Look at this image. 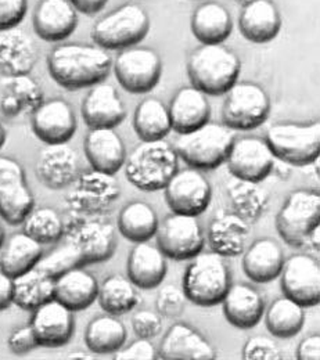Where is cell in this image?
I'll return each instance as SVG.
<instances>
[{
    "label": "cell",
    "instance_id": "obj_1",
    "mask_svg": "<svg viewBox=\"0 0 320 360\" xmlns=\"http://www.w3.org/2000/svg\"><path fill=\"white\" fill-rule=\"evenodd\" d=\"M113 68L110 54L100 46L64 44L47 56V70L53 81L68 90L91 88L103 82Z\"/></svg>",
    "mask_w": 320,
    "mask_h": 360
},
{
    "label": "cell",
    "instance_id": "obj_2",
    "mask_svg": "<svg viewBox=\"0 0 320 360\" xmlns=\"http://www.w3.org/2000/svg\"><path fill=\"white\" fill-rule=\"evenodd\" d=\"M241 63L238 56L222 44L201 45L187 61L191 86L207 96H222L238 79Z\"/></svg>",
    "mask_w": 320,
    "mask_h": 360
},
{
    "label": "cell",
    "instance_id": "obj_3",
    "mask_svg": "<svg viewBox=\"0 0 320 360\" xmlns=\"http://www.w3.org/2000/svg\"><path fill=\"white\" fill-rule=\"evenodd\" d=\"M125 178L141 191L164 190L179 169V157L165 140L141 141L127 155Z\"/></svg>",
    "mask_w": 320,
    "mask_h": 360
},
{
    "label": "cell",
    "instance_id": "obj_4",
    "mask_svg": "<svg viewBox=\"0 0 320 360\" xmlns=\"http://www.w3.org/2000/svg\"><path fill=\"white\" fill-rule=\"evenodd\" d=\"M231 284L226 258L211 251L200 252L184 270L182 290L187 301L198 307H215L222 302Z\"/></svg>",
    "mask_w": 320,
    "mask_h": 360
},
{
    "label": "cell",
    "instance_id": "obj_5",
    "mask_svg": "<svg viewBox=\"0 0 320 360\" xmlns=\"http://www.w3.org/2000/svg\"><path fill=\"white\" fill-rule=\"evenodd\" d=\"M233 140L234 135L226 125L208 121L191 132L179 135L174 148L188 167L211 171L225 164Z\"/></svg>",
    "mask_w": 320,
    "mask_h": 360
},
{
    "label": "cell",
    "instance_id": "obj_6",
    "mask_svg": "<svg viewBox=\"0 0 320 360\" xmlns=\"http://www.w3.org/2000/svg\"><path fill=\"white\" fill-rule=\"evenodd\" d=\"M63 237L77 251L82 265L104 262L114 255L117 248L115 227L101 214H74L65 224Z\"/></svg>",
    "mask_w": 320,
    "mask_h": 360
},
{
    "label": "cell",
    "instance_id": "obj_7",
    "mask_svg": "<svg viewBox=\"0 0 320 360\" xmlns=\"http://www.w3.org/2000/svg\"><path fill=\"white\" fill-rule=\"evenodd\" d=\"M320 194L312 188L291 191L276 217L280 237L291 247L300 248L309 243L312 233L319 229Z\"/></svg>",
    "mask_w": 320,
    "mask_h": 360
},
{
    "label": "cell",
    "instance_id": "obj_8",
    "mask_svg": "<svg viewBox=\"0 0 320 360\" xmlns=\"http://www.w3.org/2000/svg\"><path fill=\"white\" fill-rule=\"evenodd\" d=\"M150 30L147 11L135 3L124 4L100 18L91 30V39L104 50H124L140 44Z\"/></svg>",
    "mask_w": 320,
    "mask_h": 360
},
{
    "label": "cell",
    "instance_id": "obj_9",
    "mask_svg": "<svg viewBox=\"0 0 320 360\" xmlns=\"http://www.w3.org/2000/svg\"><path fill=\"white\" fill-rule=\"evenodd\" d=\"M265 140L274 158L288 165L307 167L319 160V121L312 124H274L268 129Z\"/></svg>",
    "mask_w": 320,
    "mask_h": 360
},
{
    "label": "cell",
    "instance_id": "obj_10",
    "mask_svg": "<svg viewBox=\"0 0 320 360\" xmlns=\"http://www.w3.org/2000/svg\"><path fill=\"white\" fill-rule=\"evenodd\" d=\"M222 107L224 125L231 131H251L261 127L271 114L267 90L252 82H236L225 93Z\"/></svg>",
    "mask_w": 320,
    "mask_h": 360
},
{
    "label": "cell",
    "instance_id": "obj_11",
    "mask_svg": "<svg viewBox=\"0 0 320 360\" xmlns=\"http://www.w3.org/2000/svg\"><path fill=\"white\" fill-rule=\"evenodd\" d=\"M65 204L78 215H97L107 211L120 197L121 188L114 175L91 169L79 172L70 186Z\"/></svg>",
    "mask_w": 320,
    "mask_h": 360
},
{
    "label": "cell",
    "instance_id": "obj_12",
    "mask_svg": "<svg viewBox=\"0 0 320 360\" xmlns=\"http://www.w3.org/2000/svg\"><path fill=\"white\" fill-rule=\"evenodd\" d=\"M118 84L129 93L144 94L154 89L162 75V61L157 51L148 47L121 50L114 61Z\"/></svg>",
    "mask_w": 320,
    "mask_h": 360
},
{
    "label": "cell",
    "instance_id": "obj_13",
    "mask_svg": "<svg viewBox=\"0 0 320 360\" xmlns=\"http://www.w3.org/2000/svg\"><path fill=\"white\" fill-rule=\"evenodd\" d=\"M155 237L161 252L175 261L194 258L204 250L205 244V236L197 217L175 212L158 224Z\"/></svg>",
    "mask_w": 320,
    "mask_h": 360
},
{
    "label": "cell",
    "instance_id": "obj_14",
    "mask_svg": "<svg viewBox=\"0 0 320 360\" xmlns=\"http://www.w3.org/2000/svg\"><path fill=\"white\" fill-rule=\"evenodd\" d=\"M35 207V197L23 165L0 155V217L8 225H21Z\"/></svg>",
    "mask_w": 320,
    "mask_h": 360
},
{
    "label": "cell",
    "instance_id": "obj_15",
    "mask_svg": "<svg viewBox=\"0 0 320 360\" xmlns=\"http://www.w3.org/2000/svg\"><path fill=\"white\" fill-rule=\"evenodd\" d=\"M274 160L265 139L245 136L234 137L225 162L234 179L261 183L274 172Z\"/></svg>",
    "mask_w": 320,
    "mask_h": 360
},
{
    "label": "cell",
    "instance_id": "obj_16",
    "mask_svg": "<svg viewBox=\"0 0 320 360\" xmlns=\"http://www.w3.org/2000/svg\"><path fill=\"white\" fill-rule=\"evenodd\" d=\"M164 191L172 212L191 217L204 214L212 198L210 181L196 168L178 169L164 187Z\"/></svg>",
    "mask_w": 320,
    "mask_h": 360
},
{
    "label": "cell",
    "instance_id": "obj_17",
    "mask_svg": "<svg viewBox=\"0 0 320 360\" xmlns=\"http://www.w3.org/2000/svg\"><path fill=\"white\" fill-rule=\"evenodd\" d=\"M279 277L284 297L304 308L319 304L320 266L314 257L305 254L290 257L284 261Z\"/></svg>",
    "mask_w": 320,
    "mask_h": 360
},
{
    "label": "cell",
    "instance_id": "obj_18",
    "mask_svg": "<svg viewBox=\"0 0 320 360\" xmlns=\"http://www.w3.org/2000/svg\"><path fill=\"white\" fill-rule=\"evenodd\" d=\"M35 136L45 144L68 143L77 132V117L72 105L64 98L44 100L31 114Z\"/></svg>",
    "mask_w": 320,
    "mask_h": 360
},
{
    "label": "cell",
    "instance_id": "obj_19",
    "mask_svg": "<svg viewBox=\"0 0 320 360\" xmlns=\"http://www.w3.org/2000/svg\"><path fill=\"white\" fill-rule=\"evenodd\" d=\"M30 326L35 333L39 347H64L74 335V312L56 298H51L32 311Z\"/></svg>",
    "mask_w": 320,
    "mask_h": 360
},
{
    "label": "cell",
    "instance_id": "obj_20",
    "mask_svg": "<svg viewBox=\"0 0 320 360\" xmlns=\"http://www.w3.org/2000/svg\"><path fill=\"white\" fill-rule=\"evenodd\" d=\"M35 171L47 188L63 190L70 187L81 172L78 154L67 143L46 144L38 155Z\"/></svg>",
    "mask_w": 320,
    "mask_h": 360
},
{
    "label": "cell",
    "instance_id": "obj_21",
    "mask_svg": "<svg viewBox=\"0 0 320 360\" xmlns=\"http://www.w3.org/2000/svg\"><path fill=\"white\" fill-rule=\"evenodd\" d=\"M158 355L164 360H214L218 356L214 345L187 323H175L168 328Z\"/></svg>",
    "mask_w": 320,
    "mask_h": 360
},
{
    "label": "cell",
    "instance_id": "obj_22",
    "mask_svg": "<svg viewBox=\"0 0 320 360\" xmlns=\"http://www.w3.org/2000/svg\"><path fill=\"white\" fill-rule=\"evenodd\" d=\"M78 27V11L70 0H41L34 13V31L46 42H63Z\"/></svg>",
    "mask_w": 320,
    "mask_h": 360
},
{
    "label": "cell",
    "instance_id": "obj_23",
    "mask_svg": "<svg viewBox=\"0 0 320 360\" xmlns=\"http://www.w3.org/2000/svg\"><path fill=\"white\" fill-rule=\"evenodd\" d=\"M127 108L113 85L96 84L82 101V118L93 128H117L124 122Z\"/></svg>",
    "mask_w": 320,
    "mask_h": 360
},
{
    "label": "cell",
    "instance_id": "obj_24",
    "mask_svg": "<svg viewBox=\"0 0 320 360\" xmlns=\"http://www.w3.org/2000/svg\"><path fill=\"white\" fill-rule=\"evenodd\" d=\"M238 28L241 35L257 45L272 42L281 30V15L274 0H250L244 3Z\"/></svg>",
    "mask_w": 320,
    "mask_h": 360
},
{
    "label": "cell",
    "instance_id": "obj_25",
    "mask_svg": "<svg viewBox=\"0 0 320 360\" xmlns=\"http://www.w3.org/2000/svg\"><path fill=\"white\" fill-rule=\"evenodd\" d=\"M85 155L91 169L115 175L125 164L127 148L114 128H93L85 137Z\"/></svg>",
    "mask_w": 320,
    "mask_h": 360
},
{
    "label": "cell",
    "instance_id": "obj_26",
    "mask_svg": "<svg viewBox=\"0 0 320 360\" xmlns=\"http://www.w3.org/2000/svg\"><path fill=\"white\" fill-rule=\"evenodd\" d=\"M38 61L32 38L18 27L0 31V74L4 77L30 74Z\"/></svg>",
    "mask_w": 320,
    "mask_h": 360
},
{
    "label": "cell",
    "instance_id": "obj_27",
    "mask_svg": "<svg viewBox=\"0 0 320 360\" xmlns=\"http://www.w3.org/2000/svg\"><path fill=\"white\" fill-rule=\"evenodd\" d=\"M250 224L234 212L221 211L208 226L207 240L211 250L224 258L243 255L248 245Z\"/></svg>",
    "mask_w": 320,
    "mask_h": 360
},
{
    "label": "cell",
    "instance_id": "obj_28",
    "mask_svg": "<svg viewBox=\"0 0 320 360\" xmlns=\"http://www.w3.org/2000/svg\"><path fill=\"white\" fill-rule=\"evenodd\" d=\"M221 304L229 323L241 330L255 327L265 314V301L261 292L244 283L230 284Z\"/></svg>",
    "mask_w": 320,
    "mask_h": 360
},
{
    "label": "cell",
    "instance_id": "obj_29",
    "mask_svg": "<svg viewBox=\"0 0 320 360\" xmlns=\"http://www.w3.org/2000/svg\"><path fill=\"white\" fill-rule=\"evenodd\" d=\"M172 131L182 135L210 121L211 105L207 94L194 86L178 90L168 107Z\"/></svg>",
    "mask_w": 320,
    "mask_h": 360
},
{
    "label": "cell",
    "instance_id": "obj_30",
    "mask_svg": "<svg viewBox=\"0 0 320 360\" xmlns=\"http://www.w3.org/2000/svg\"><path fill=\"white\" fill-rule=\"evenodd\" d=\"M284 261V251L276 240L258 238L243 252V270L251 281L264 284L280 276Z\"/></svg>",
    "mask_w": 320,
    "mask_h": 360
},
{
    "label": "cell",
    "instance_id": "obj_31",
    "mask_svg": "<svg viewBox=\"0 0 320 360\" xmlns=\"http://www.w3.org/2000/svg\"><path fill=\"white\" fill-rule=\"evenodd\" d=\"M98 281L91 271L77 266L54 278V298L72 312H81L97 300Z\"/></svg>",
    "mask_w": 320,
    "mask_h": 360
},
{
    "label": "cell",
    "instance_id": "obj_32",
    "mask_svg": "<svg viewBox=\"0 0 320 360\" xmlns=\"http://www.w3.org/2000/svg\"><path fill=\"white\" fill-rule=\"evenodd\" d=\"M167 257L157 245L148 244V241L137 243L128 257V278L140 290L160 287L167 276Z\"/></svg>",
    "mask_w": 320,
    "mask_h": 360
},
{
    "label": "cell",
    "instance_id": "obj_33",
    "mask_svg": "<svg viewBox=\"0 0 320 360\" xmlns=\"http://www.w3.org/2000/svg\"><path fill=\"white\" fill-rule=\"evenodd\" d=\"M0 89V111L7 118L32 114L45 100L41 85L30 74L4 77Z\"/></svg>",
    "mask_w": 320,
    "mask_h": 360
},
{
    "label": "cell",
    "instance_id": "obj_34",
    "mask_svg": "<svg viewBox=\"0 0 320 360\" xmlns=\"http://www.w3.org/2000/svg\"><path fill=\"white\" fill-rule=\"evenodd\" d=\"M191 32L203 45L224 44L233 30V21L228 8L217 1L200 4L190 20Z\"/></svg>",
    "mask_w": 320,
    "mask_h": 360
},
{
    "label": "cell",
    "instance_id": "obj_35",
    "mask_svg": "<svg viewBox=\"0 0 320 360\" xmlns=\"http://www.w3.org/2000/svg\"><path fill=\"white\" fill-rule=\"evenodd\" d=\"M0 251V270L13 278L34 269L44 257V245L24 231L11 236Z\"/></svg>",
    "mask_w": 320,
    "mask_h": 360
},
{
    "label": "cell",
    "instance_id": "obj_36",
    "mask_svg": "<svg viewBox=\"0 0 320 360\" xmlns=\"http://www.w3.org/2000/svg\"><path fill=\"white\" fill-rule=\"evenodd\" d=\"M54 298V278L37 266L13 278V304L24 311H34Z\"/></svg>",
    "mask_w": 320,
    "mask_h": 360
},
{
    "label": "cell",
    "instance_id": "obj_37",
    "mask_svg": "<svg viewBox=\"0 0 320 360\" xmlns=\"http://www.w3.org/2000/svg\"><path fill=\"white\" fill-rule=\"evenodd\" d=\"M134 129L141 141L164 140L172 131L168 107L155 97L144 98L135 110Z\"/></svg>",
    "mask_w": 320,
    "mask_h": 360
},
{
    "label": "cell",
    "instance_id": "obj_38",
    "mask_svg": "<svg viewBox=\"0 0 320 360\" xmlns=\"http://www.w3.org/2000/svg\"><path fill=\"white\" fill-rule=\"evenodd\" d=\"M127 337V327L117 316H98L87 327L85 344L91 352L97 355L115 354L125 345Z\"/></svg>",
    "mask_w": 320,
    "mask_h": 360
},
{
    "label": "cell",
    "instance_id": "obj_39",
    "mask_svg": "<svg viewBox=\"0 0 320 360\" xmlns=\"http://www.w3.org/2000/svg\"><path fill=\"white\" fill-rule=\"evenodd\" d=\"M117 224L120 233L137 244L150 241L155 236L160 221L150 204L135 200L121 210Z\"/></svg>",
    "mask_w": 320,
    "mask_h": 360
},
{
    "label": "cell",
    "instance_id": "obj_40",
    "mask_svg": "<svg viewBox=\"0 0 320 360\" xmlns=\"http://www.w3.org/2000/svg\"><path fill=\"white\" fill-rule=\"evenodd\" d=\"M260 183L234 179L228 184V195L233 212L248 224H255L268 210L269 195Z\"/></svg>",
    "mask_w": 320,
    "mask_h": 360
},
{
    "label": "cell",
    "instance_id": "obj_41",
    "mask_svg": "<svg viewBox=\"0 0 320 360\" xmlns=\"http://www.w3.org/2000/svg\"><path fill=\"white\" fill-rule=\"evenodd\" d=\"M97 301L108 315L121 316L134 311L140 298L136 287L128 277L113 274L98 284Z\"/></svg>",
    "mask_w": 320,
    "mask_h": 360
},
{
    "label": "cell",
    "instance_id": "obj_42",
    "mask_svg": "<svg viewBox=\"0 0 320 360\" xmlns=\"http://www.w3.org/2000/svg\"><path fill=\"white\" fill-rule=\"evenodd\" d=\"M265 323L269 333L277 338H291L297 335L305 324V311L298 302L281 297L274 300L265 309Z\"/></svg>",
    "mask_w": 320,
    "mask_h": 360
},
{
    "label": "cell",
    "instance_id": "obj_43",
    "mask_svg": "<svg viewBox=\"0 0 320 360\" xmlns=\"http://www.w3.org/2000/svg\"><path fill=\"white\" fill-rule=\"evenodd\" d=\"M21 225L24 233L45 245L57 243L63 238L65 222L54 208L34 207Z\"/></svg>",
    "mask_w": 320,
    "mask_h": 360
},
{
    "label": "cell",
    "instance_id": "obj_44",
    "mask_svg": "<svg viewBox=\"0 0 320 360\" xmlns=\"http://www.w3.org/2000/svg\"><path fill=\"white\" fill-rule=\"evenodd\" d=\"M77 266H84L82 261L77 251L67 243L51 251L46 258L42 257V259L37 265L38 269L42 270L51 278H57L60 274Z\"/></svg>",
    "mask_w": 320,
    "mask_h": 360
},
{
    "label": "cell",
    "instance_id": "obj_45",
    "mask_svg": "<svg viewBox=\"0 0 320 360\" xmlns=\"http://www.w3.org/2000/svg\"><path fill=\"white\" fill-rule=\"evenodd\" d=\"M186 302L187 298L182 288H178L177 285H165L160 290L157 295L155 307L160 315L175 319L184 312Z\"/></svg>",
    "mask_w": 320,
    "mask_h": 360
},
{
    "label": "cell",
    "instance_id": "obj_46",
    "mask_svg": "<svg viewBox=\"0 0 320 360\" xmlns=\"http://www.w3.org/2000/svg\"><path fill=\"white\" fill-rule=\"evenodd\" d=\"M281 351L272 338L265 335H255L247 340L243 348V359L245 360H279L281 359Z\"/></svg>",
    "mask_w": 320,
    "mask_h": 360
},
{
    "label": "cell",
    "instance_id": "obj_47",
    "mask_svg": "<svg viewBox=\"0 0 320 360\" xmlns=\"http://www.w3.org/2000/svg\"><path fill=\"white\" fill-rule=\"evenodd\" d=\"M132 328L137 335V338L151 340L157 337L162 330V319L160 314L153 311H137L132 316Z\"/></svg>",
    "mask_w": 320,
    "mask_h": 360
},
{
    "label": "cell",
    "instance_id": "obj_48",
    "mask_svg": "<svg viewBox=\"0 0 320 360\" xmlns=\"http://www.w3.org/2000/svg\"><path fill=\"white\" fill-rule=\"evenodd\" d=\"M7 345L14 355H25L39 347L35 333L30 324L14 328L7 338Z\"/></svg>",
    "mask_w": 320,
    "mask_h": 360
},
{
    "label": "cell",
    "instance_id": "obj_49",
    "mask_svg": "<svg viewBox=\"0 0 320 360\" xmlns=\"http://www.w3.org/2000/svg\"><path fill=\"white\" fill-rule=\"evenodd\" d=\"M27 0H0V31L18 27L27 15Z\"/></svg>",
    "mask_w": 320,
    "mask_h": 360
},
{
    "label": "cell",
    "instance_id": "obj_50",
    "mask_svg": "<svg viewBox=\"0 0 320 360\" xmlns=\"http://www.w3.org/2000/svg\"><path fill=\"white\" fill-rule=\"evenodd\" d=\"M157 358V351L150 340L137 338L127 348H121L115 352L117 360H153Z\"/></svg>",
    "mask_w": 320,
    "mask_h": 360
},
{
    "label": "cell",
    "instance_id": "obj_51",
    "mask_svg": "<svg viewBox=\"0 0 320 360\" xmlns=\"http://www.w3.org/2000/svg\"><path fill=\"white\" fill-rule=\"evenodd\" d=\"M297 359L319 360L320 359V335L312 334L304 338L297 349Z\"/></svg>",
    "mask_w": 320,
    "mask_h": 360
},
{
    "label": "cell",
    "instance_id": "obj_52",
    "mask_svg": "<svg viewBox=\"0 0 320 360\" xmlns=\"http://www.w3.org/2000/svg\"><path fill=\"white\" fill-rule=\"evenodd\" d=\"M13 304V277L0 270V312Z\"/></svg>",
    "mask_w": 320,
    "mask_h": 360
},
{
    "label": "cell",
    "instance_id": "obj_53",
    "mask_svg": "<svg viewBox=\"0 0 320 360\" xmlns=\"http://www.w3.org/2000/svg\"><path fill=\"white\" fill-rule=\"evenodd\" d=\"M70 1L77 8V11H81L88 15L97 14L108 3V0H70Z\"/></svg>",
    "mask_w": 320,
    "mask_h": 360
},
{
    "label": "cell",
    "instance_id": "obj_54",
    "mask_svg": "<svg viewBox=\"0 0 320 360\" xmlns=\"http://www.w3.org/2000/svg\"><path fill=\"white\" fill-rule=\"evenodd\" d=\"M6 140H7V132H6L4 127L0 122V148L6 144Z\"/></svg>",
    "mask_w": 320,
    "mask_h": 360
},
{
    "label": "cell",
    "instance_id": "obj_55",
    "mask_svg": "<svg viewBox=\"0 0 320 360\" xmlns=\"http://www.w3.org/2000/svg\"><path fill=\"white\" fill-rule=\"evenodd\" d=\"M70 358H71V359H77V358H79V359H91V356H88V355H87V354H84V352L71 354V355H70Z\"/></svg>",
    "mask_w": 320,
    "mask_h": 360
},
{
    "label": "cell",
    "instance_id": "obj_56",
    "mask_svg": "<svg viewBox=\"0 0 320 360\" xmlns=\"http://www.w3.org/2000/svg\"><path fill=\"white\" fill-rule=\"evenodd\" d=\"M4 240H6V234H4V227H3V226H1V224H0V250H1L3 244H4Z\"/></svg>",
    "mask_w": 320,
    "mask_h": 360
},
{
    "label": "cell",
    "instance_id": "obj_57",
    "mask_svg": "<svg viewBox=\"0 0 320 360\" xmlns=\"http://www.w3.org/2000/svg\"><path fill=\"white\" fill-rule=\"evenodd\" d=\"M236 1H240V3H247V1H250V0H236Z\"/></svg>",
    "mask_w": 320,
    "mask_h": 360
}]
</instances>
